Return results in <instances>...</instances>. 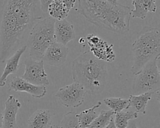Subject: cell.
<instances>
[{
	"label": "cell",
	"instance_id": "obj_1",
	"mask_svg": "<svg viewBox=\"0 0 160 128\" xmlns=\"http://www.w3.org/2000/svg\"><path fill=\"white\" fill-rule=\"evenodd\" d=\"M37 1H4L1 20L2 44L0 62H4L22 37L24 31L37 18L34 17Z\"/></svg>",
	"mask_w": 160,
	"mask_h": 128
},
{
	"label": "cell",
	"instance_id": "obj_2",
	"mask_svg": "<svg viewBox=\"0 0 160 128\" xmlns=\"http://www.w3.org/2000/svg\"><path fill=\"white\" fill-rule=\"evenodd\" d=\"M77 11L99 27L117 33L129 30L131 9L114 0H79Z\"/></svg>",
	"mask_w": 160,
	"mask_h": 128
},
{
	"label": "cell",
	"instance_id": "obj_3",
	"mask_svg": "<svg viewBox=\"0 0 160 128\" xmlns=\"http://www.w3.org/2000/svg\"><path fill=\"white\" fill-rule=\"evenodd\" d=\"M71 71L74 82L81 84L86 93L96 95L103 91L108 78L106 63L94 57L89 51L83 52L73 60Z\"/></svg>",
	"mask_w": 160,
	"mask_h": 128
},
{
	"label": "cell",
	"instance_id": "obj_4",
	"mask_svg": "<svg viewBox=\"0 0 160 128\" xmlns=\"http://www.w3.org/2000/svg\"><path fill=\"white\" fill-rule=\"evenodd\" d=\"M133 64L131 71L138 72L146 63L160 55V32L158 28L144 27L132 44Z\"/></svg>",
	"mask_w": 160,
	"mask_h": 128
},
{
	"label": "cell",
	"instance_id": "obj_5",
	"mask_svg": "<svg viewBox=\"0 0 160 128\" xmlns=\"http://www.w3.org/2000/svg\"><path fill=\"white\" fill-rule=\"evenodd\" d=\"M28 36L26 46L30 57L41 60L46 49L56 41L54 36L55 20L51 17H38Z\"/></svg>",
	"mask_w": 160,
	"mask_h": 128
},
{
	"label": "cell",
	"instance_id": "obj_6",
	"mask_svg": "<svg viewBox=\"0 0 160 128\" xmlns=\"http://www.w3.org/2000/svg\"><path fill=\"white\" fill-rule=\"evenodd\" d=\"M159 56L146 63L134 74L132 84V95L148 92L154 93L160 89V72L159 69Z\"/></svg>",
	"mask_w": 160,
	"mask_h": 128
},
{
	"label": "cell",
	"instance_id": "obj_7",
	"mask_svg": "<svg viewBox=\"0 0 160 128\" xmlns=\"http://www.w3.org/2000/svg\"><path fill=\"white\" fill-rule=\"evenodd\" d=\"M86 94L83 86L78 82H74L59 88L54 96L62 105L67 107L76 108L82 104Z\"/></svg>",
	"mask_w": 160,
	"mask_h": 128
},
{
	"label": "cell",
	"instance_id": "obj_8",
	"mask_svg": "<svg viewBox=\"0 0 160 128\" xmlns=\"http://www.w3.org/2000/svg\"><path fill=\"white\" fill-rule=\"evenodd\" d=\"M24 72L21 78L35 86H46L49 84L42 59L36 60L29 57L24 61Z\"/></svg>",
	"mask_w": 160,
	"mask_h": 128
},
{
	"label": "cell",
	"instance_id": "obj_9",
	"mask_svg": "<svg viewBox=\"0 0 160 128\" xmlns=\"http://www.w3.org/2000/svg\"><path fill=\"white\" fill-rule=\"evenodd\" d=\"M88 44L90 47L89 51L94 57L104 62H112L115 57L112 45L108 44L106 41L93 34L86 36Z\"/></svg>",
	"mask_w": 160,
	"mask_h": 128
},
{
	"label": "cell",
	"instance_id": "obj_10",
	"mask_svg": "<svg viewBox=\"0 0 160 128\" xmlns=\"http://www.w3.org/2000/svg\"><path fill=\"white\" fill-rule=\"evenodd\" d=\"M8 89L10 91L27 92L32 97L37 99L43 97L47 92L46 86L33 85L19 76L11 78L8 83Z\"/></svg>",
	"mask_w": 160,
	"mask_h": 128
},
{
	"label": "cell",
	"instance_id": "obj_11",
	"mask_svg": "<svg viewBox=\"0 0 160 128\" xmlns=\"http://www.w3.org/2000/svg\"><path fill=\"white\" fill-rule=\"evenodd\" d=\"M69 49L57 42H54L45 51L42 60L52 66L63 64L67 59Z\"/></svg>",
	"mask_w": 160,
	"mask_h": 128
},
{
	"label": "cell",
	"instance_id": "obj_12",
	"mask_svg": "<svg viewBox=\"0 0 160 128\" xmlns=\"http://www.w3.org/2000/svg\"><path fill=\"white\" fill-rule=\"evenodd\" d=\"M2 114L4 128H14L16 125V116L21 104L12 95H10L4 102Z\"/></svg>",
	"mask_w": 160,
	"mask_h": 128
},
{
	"label": "cell",
	"instance_id": "obj_13",
	"mask_svg": "<svg viewBox=\"0 0 160 128\" xmlns=\"http://www.w3.org/2000/svg\"><path fill=\"white\" fill-rule=\"evenodd\" d=\"M54 36L56 42L66 46L76 37L74 26L66 19L55 21Z\"/></svg>",
	"mask_w": 160,
	"mask_h": 128
},
{
	"label": "cell",
	"instance_id": "obj_14",
	"mask_svg": "<svg viewBox=\"0 0 160 128\" xmlns=\"http://www.w3.org/2000/svg\"><path fill=\"white\" fill-rule=\"evenodd\" d=\"M26 49V45L22 46L7 60L2 74L0 76V87H3L6 85V80L9 75L14 74L18 71L19 67V63L20 58Z\"/></svg>",
	"mask_w": 160,
	"mask_h": 128
},
{
	"label": "cell",
	"instance_id": "obj_15",
	"mask_svg": "<svg viewBox=\"0 0 160 128\" xmlns=\"http://www.w3.org/2000/svg\"><path fill=\"white\" fill-rule=\"evenodd\" d=\"M52 114L48 109H38L29 117L27 128H49L51 125Z\"/></svg>",
	"mask_w": 160,
	"mask_h": 128
},
{
	"label": "cell",
	"instance_id": "obj_16",
	"mask_svg": "<svg viewBox=\"0 0 160 128\" xmlns=\"http://www.w3.org/2000/svg\"><path fill=\"white\" fill-rule=\"evenodd\" d=\"M132 4L134 9H131V17L144 19L148 12H154L157 9L156 1L154 0H133Z\"/></svg>",
	"mask_w": 160,
	"mask_h": 128
},
{
	"label": "cell",
	"instance_id": "obj_17",
	"mask_svg": "<svg viewBox=\"0 0 160 128\" xmlns=\"http://www.w3.org/2000/svg\"><path fill=\"white\" fill-rule=\"evenodd\" d=\"M152 92L144 93L139 95L131 94L129 101L128 109L135 112L141 113L143 114H146V107L148 102L151 99Z\"/></svg>",
	"mask_w": 160,
	"mask_h": 128
},
{
	"label": "cell",
	"instance_id": "obj_18",
	"mask_svg": "<svg viewBox=\"0 0 160 128\" xmlns=\"http://www.w3.org/2000/svg\"><path fill=\"white\" fill-rule=\"evenodd\" d=\"M64 0H52L48 7V12L55 21L66 19L69 12Z\"/></svg>",
	"mask_w": 160,
	"mask_h": 128
},
{
	"label": "cell",
	"instance_id": "obj_19",
	"mask_svg": "<svg viewBox=\"0 0 160 128\" xmlns=\"http://www.w3.org/2000/svg\"><path fill=\"white\" fill-rule=\"evenodd\" d=\"M101 102L99 101L96 104L93 105L92 107L86 109L77 114V117L81 128H87L91 123L98 116L96 110L100 107Z\"/></svg>",
	"mask_w": 160,
	"mask_h": 128
},
{
	"label": "cell",
	"instance_id": "obj_20",
	"mask_svg": "<svg viewBox=\"0 0 160 128\" xmlns=\"http://www.w3.org/2000/svg\"><path fill=\"white\" fill-rule=\"evenodd\" d=\"M114 115V122L116 128H127L129 121L134 120L138 117V114L129 109L116 112Z\"/></svg>",
	"mask_w": 160,
	"mask_h": 128
},
{
	"label": "cell",
	"instance_id": "obj_21",
	"mask_svg": "<svg viewBox=\"0 0 160 128\" xmlns=\"http://www.w3.org/2000/svg\"><path fill=\"white\" fill-rule=\"evenodd\" d=\"M114 112L111 110H102L96 118L87 128H105L112 117Z\"/></svg>",
	"mask_w": 160,
	"mask_h": 128
},
{
	"label": "cell",
	"instance_id": "obj_22",
	"mask_svg": "<svg viewBox=\"0 0 160 128\" xmlns=\"http://www.w3.org/2000/svg\"><path fill=\"white\" fill-rule=\"evenodd\" d=\"M103 101L110 110L114 112V114L128 109V99L120 97H108L104 99Z\"/></svg>",
	"mask_w": 160,
	"mask_h": 128
},
{
	"label": "cell",
	"instance_id": "obj_23",
	"mask_svg": "<svg viewBox=\"0 0 160 128\" xmlns=\"http://www.w3.org/2000/svg\"><path fill=\"white\" fill-rule=\"evenodd\" d=\"M59 127V128H81L77 114L72 111H69L64 115Z\"/></svg>",
	"mask_w": 160,
	"mask_h": 128
},
{
	"label": "cell",
	"instance_id": "obj_24",
	"mask_svg": "<svg viewBox=\"0 0 160 128\" xmlns=\"http://www.w3.org/2000/svg\"><path fill=\"white\" fill-rule=\"evenodd\" d=\"M52 0L51 1H40V4H41V9L42 10V11L45 12H48V7L49 5L50 4Z\"/></svg>",
	"mask_w": 160,
	"mask_h": 128
},
{
	"label": "cell",
	"instance_id": "obj_25",
	"mask_svg": "<svg viewBox=\"0 0 160 128\" xmlns=\"http://www.w3.org/2000/svg\"><path fill=\"white\" fill-rule=\"evenodd\" d=\"M105 128H116V127L114 124V117H112L111 119V120L110 121L109 124L106 126Z\"/></svg>",
	"mask_w": 160,
	"mask_h": 128
},
{
	"label": "cell",
	"instance_id": "obj_26",
	"mask_svg": "<svg viewBox=\"0 0 160 128\" xmlns=\"http://www.w3.org/2000/svg\"><path fill=\"white\" fill-rule=\"evenodd\" d=\"M127 128H138V127L136 125V122L133 120H131V121L129 122Z\"/></svg>",
	"mask_w": 160,
	"mask_h": 128
},
{
	"label": "cell",
	"instance_id": "obj_27",
	"mask_svg": "<svg viewBox=\"0 0 160 128\" xmlns=\"http://www.w3.org/2000/svg\"><path fill=\"white\" fill-rule=\"evenodd\" d=\"M3 127V117H2V113L0 112V128H2Z\"/></svg>",
	"mask_w": 160,
	"mask_h": 128
},
{
	"label": "cell",
	"instance_id": "obj_28",
	"mask_svg": "<svg viewBox=\"0 0 160 128\" xmlns=\"http://www.w3.org/2000/svg\"><path fill=\"white\" fill-rule=\"evenodd\" d=\"M49 128H59V127L57 125H51Z\"/></svg>",
	"mask_w": 160,
	"mask_h": 128
}]
</instances>
